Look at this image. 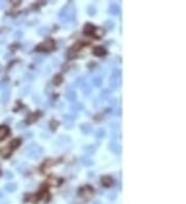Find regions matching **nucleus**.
Returning <instances> with one entry per match:
<instances>
[{
    "label": "nucleus",
    "instance_id": "nucleus-29",
    "mask_svg": "<svg viewBox=\"0 0 186 204\" xmlns=\"http://www.w3.org/2000/svg\"><path fill=\"white\" fill-rule=\"evenodd\" d=\"M63 118H64V121L65 122H73V116H71V114H64V116H63Z\"/></svg>",
    "mask_w": 186,
    "mask_h": 204
},
{
    "label": "nucleus",
    "instance_id": "nucleus-7",
    "mask_svg": "<svg viewBox=\"0 0 186 204\" xmlns=\"http://www.w3.org/2000/svg\"><path fill=\"white\" fill-rule=\"evenodd\" d=\"M81 194H82L83 197L89 199V198H91V196H92V194H93V190L91 189L90 186H86L85 189H84V191L81 192Z\"/></svg>",
    "mask_w": 186,
    "mask_h": 204
},
{
    "label": "nucleus",
    "instance_id": "nucleus-23",
    "mask_svg": "<svg viewBox=\"0 0 186 204\" xmlns=\"http://www.w3.org/2000/svg\"><path fill=\"white\" fill-rule=\"evenodd\" d=\"M61 81H62V76H61L60 74H57L53 79V83L55 85V86H58Z\"/></svg>",
    "mask_w": 186,
    "mask_h": 204
},
{
    "label": "nucleus",
    "instance_id": "nucleus-38",
    "mask_svg": "<svg viewBox=\"0 0 186 204\" xmlns=\"http://www.w3.org/2000/svg\"><path fill=\"white\" fill-rule=\"evenodd\" d=\"M5 174H6V175H5V177H6V178H13V173H12V172H5Z\"/></svg>",
    "mask_w": 186,
    "mask_h": 204
},
{
    "label": "nucleus",
    "instance_id": "nucleus-5",
    "mask_svg": "<svg viewBox=\"0 0 186 204\" xmlns=\"http://www.w3.org/2000/svg\"><path fill=\"white\" fill-rule=\"evenodd\" d=\"M10 133V129L7 126H0V140L4 139Z\"/></svg>",
    "mask_w": 186,
    "mask_h": 204
},
{
    "label": "nucleus",
    "instance_id": "nucleus-4",
    "mask_svg": "<svg viewBox=\"0 0 186 204\" xmlns=\"http://www.w3.org/2000/svg\"><path fill=\"white\" fill-rule=\"evenodd\" d=\"M107 54V50L103 48V46H95L93 48V55L97 56V57H101Z\"/></svg>",
    "mask_w": 186,
    "mask_h": 204
},
{
    "label": "nucleus",
    "instance_id": "nucleus-22",
    "mask_svg": "<svg viewBox=\"0 0 186 204\" xmlns=\"http://www.w3.org/2000/svg\"><path fill=\"white\" fill-rule=\"evenodd\" d=\"M110 87H111L113 90L117 89L119 87V83L118 79H110Z\"/></svg>",
    "mask_w": 186,
    "mask_h": 204
},
{
    "label": "nucleus",
    "instance_id": "nucleus-34",
    "mask_svg": "<svg viewBox=\"0 0 186 204\" xmlns=\"http://www.w3.org/2000/svg\"><path fill=\"white\" fill-rule=\"evenodd\" d=\"M29 91H30V87H25V88L22 90V95H25V94H28L29 93Z\"/></svg>",
    "mask_w": 186,
    "mask_h": 204
},
{
    "label": "nucleus",
    "instance_id": "nucleus-10",
    "mask_svg": "<svg viewBox=\"0 0 186 204\" xmlns=\"http://www.w3.org/2000/svg\"><path fill=\"white\" fill-rule=\"evenodd\" d=\"M101 184L105 186H110L113 184V179L110 176H103L101 177Z\"/></svg>",
    "mask_w": 186,
    "mask_h": 204
},
{
    "label": "nucleus",
    "instance_id": "nucleus-1",
    "mask_svg": "<svg viewBox=\"0 0 186 204\" xmlns=\"http://www.w3.org/2000/svg\"><path fill=\"white\" fill-rule=\"evenodd\" d=\"M41 153H43V149L36 143H32L30 145H28L25 151V154L32 159H37L41 155Z\"/></svg>",
    "mask_w": 186,
    "mask_h": 204
},
{
    "label": "nucleus",
    "instance_id": "nucleus-20",
    "mask_svg": "<svg viewBox=\"0 0 186 204\" xmlns=\"http://www.w3.org/2000/svg\"><path fill=\"white\" fill-rule=\"evenodd\" d=\"M101 83H103L101 76H96V77L93 78V85H94L95 87H100Z\"/></svg>",
    "mask_w": 186,
    "mask_h": 204
},
{
    "label": "nucleus",
    "instance_id": "nucleus-14",
    "mask_svg": "<svg viewBox=\"0 0 186 204\" xmlns=\"http://www.w3.org/2000/svg\"><path fill=\"white\" fill-rule=\"evenodd\" d=\"M84 151H85V153L87 155L91 156V155H93L94 153H95V147H94L93 145H86V146H84Z\"/></svg>",
    "mask_w": 186,
    "mask_h": 204
},
{
    "label": "nucleus",
    "instance_id": "nucleus-41",
    "mask_svg": "<svg viewBox=\"0 0 186 204\" xmlns=\"http://www.w3.org/2000/svg\"><path fill=\"white\" fill-rule=\"evenodd\" d=\"M17 128H18V129H22V128H24V124H23V123H20V124H19V125H18V126H17Z\"/></svg>",
    "mask_w": 186,
    "mask_h": 204
},
{
    "label": "nucleus",
    "instance_id": "nucleus-9",
    "mask_svg": "<svg viewBox=\"0 0 186 204\" xmlns=\"http://www.w3.org/2000/svg\"><path fill=\"white\" fill-rule=\"evenodd\" d=\"M0 155H1L3 158L7 159L8 157L12 155V149H10V147H8V146H6V147H3V149L0 151Z\"/></svg>",
    "mask_w": 186,
    "mask_h": 204
},
{
    "label": "nucleus",
    "instance_id": "nucleus-35",
    "mask_svg": "<svg viewBox=\"0 0 186 204\" xmlns=\"http://www.w3.org/2000/svg\"><path fill=\"white\" fill-rule=\"evenodd\" d=\"M109 103L111 104V105H116L117 104V99L116 98H111L109 100Z\"/></svg>",
    "mask_w": 186,
    "mask_h": 204
},
{
    "label": "nucleus",
    "instance_id": "nucleus-26",
    "mask_svg": "<svg viewBox=\"0 0 186 204\" xmlns=\"http://www.w3.org/2000/svg\"><path fill=\"white\" fill-rule=\"evenodd\" d=\"M82 162H83V164H85V166H89V165L92 164L91 159L88 158V157H83V158H82Z\"/></svg>",
    "mask_w": 186,
    "mask_h": 204
},
{
    "label": "nucleus",
    "instance_id": "nucleus-3",
    "mask_svg": "<svg viewBox=\"0 0 186 204\" xmlns=\"http://www.w3.org/2000/svg\"><path fill=\"white\" fill-rule=\"evenodd\" d=\"M109 149H111L113 153H115V154H120L121 153V146L118 145V143L114 139L109 143Z\"/></svg>",
    "mask_w": 186,
    "mask_h": 204
},
{
    "label": "nucleus",
    "instance_id": "nucleus-31",
    "mask_svg": "<svg viewBox=\"0 0 186 204\" xmlns=\"http://www.w3.org/2000/svg\"><path fill=\"white\" fill-rule=\"evenodd\" d=\"M57 126H58V122L57 121H52L51 122V129L52 130H56V128H57Z\"/></svg>",
    "mask_w": 186,
    "mask_h": 204
},
{
    "label": "nucleus",
    "instance_id": "nucleus-39",
    "mask_svg": "<svg viewBox=\"0 0 186 204\" xmlns=\"http://www.w3.org/2000/svg\"><path fill=\"white\" fill-rule=\"evenodd\" d=\"M43 58H41V57H35V59H34V60H35V62H37V63H40V62L43 61Z\"/></svg>",
    "mask_w": 186,
    "mask_h": 204
},
{
    "label": "nucleus",
    "instance_id": "nucleus-25",
    "mask_svg": "<svg viewBox=\"0 0 186 204\" xmlns=\"http://www.w3.org/2000/svg\"><path fill=\"white\" fill-rule=\"evenodd\" d=\"M93 32H95V35L97 36V37H101V36L103 35L105 31H103V29H101V28H95Z\"/></svg>",
    "mask_w": 186,
    "mask_h": 204
},
{
    "label": "nucleus",
    "instance_id": "nucleus-37",
    "mask_svg": "<svg viewBox=\"0 0 186 204\" xmlns=\"http://www.w3.org/2000/svg\"><path fill=\"white\" fill-rule=\"evenodd\" d=\"M119 125H120L119 123H111V124H110V126H111L113 129H118L119 127H120Z\"/></svg>",
    "mask_w": 186,
    "mask_h": 204
},
{
    "label": "nucleus",
    "instance_id": "nucleus-12",
    "mask_svg": "<svg viewBox=\"0 0 186 204\" xmlns=\"http://www.w3.org/2000/svg\"><path fill=\"white\" fill-rule=\"evenodd\" d=\"M81 130L83 132L84 134H89L92 130V127H91L90 124H83L82 126H81Z\"/></svg>",
    "mask_w": 186,
    "mask_h": 204
},
{
    "label": "nucleus",
    "instance_id": "nucleus-13",
    "mask_svg": "<svg viewBox=\"0 0 186 204\" xmlns=\"http://www.w3.org/2000/svg\"><path fill=\"white\" fill-rule=\"evenodd\" d=\"M94 135H95V137L96 138H103L105 136H106V130L105 129H103V128H99V129H97L95 131V133H94Z\"/></svg>",
    "mask_w": 186,
    "mask_h": 204
},
{
    "label": "nucleus",
    "instance_id": "nucleus-28",
    "mask_svg": "<svg viewBox=\"0 0 186 204\" xmlns=\"http://www.w3.org/2000/svg\"><path fill=\"white\" fill-rule=\"evenodd\" d=\"M105 26L107 27V29H109V30H112L114 28V26H115V24H114L112 21H107L106 23H105Z\"/></svg>",
    "mask_w": 186,
    "mask_h": 204
},
{
    "label": "nucleus",
    "instance_id": "nucleus-32",
    "mask_svg": "<svg viewBox=\"0 0 186 204\" xmlns=\"http://www.w3.org/2000/svg\"><path fill=\"white\" fill-rule=\"evenodd\" d=\"M59 179H56V178H52L50 180V184H52V186H58L59 184Z\"/></svg>",
    "mask_w": 186,
    "mask_h": 204
},
{
    "label": "nucleus",
    "instance_id": "nucleus-36",
    "mask_svg": "<svg viewBox=\"0 0 186 204\" xmlns=\"http://www.w3.org/2000/svg\"><path fill=\"white\" fill-rule=\"evenodd\" d=\"M65 124H66V125H65V128L66 129H71V128H73V122H65Z\"/></svg>",
    "mask_w": 186,
    "mask_h": 204
},
{
    "label": "nucleus",
    "instance_id": "nucleus-19",
    "mask_svg": "<svg viewBox=\"0 0 186 204\" xmlns=\"http://www.w3.org/2000/svg\"><path fill=\"white\" fill-rule=\"evenodd\" d=\"M94 29H95V28L93 27L91 24H87V25L85 26V28H84V32H85L86 34H91V33H93Z\"/></svg>",
    "mask_w": 186,
    "mask_h": 204
},
{
    "label": "nucleus",
    "instance_id": "nucleus-8",
    "mask_svg": "<svg viewBox=\"0 0 186 204\" xmlns=\"http://www.w3.org/2000/svg\"><path fill=\"white\" fill-rule=\"evenodd\" d=\"M109 13L111 15H118L120 13V7L117 4H111L109 7Z\"/></svg>",
    "mask_w": 186,
    "mask_h": 204
},
{
    "label": "nucleus",
    "instance_id": "nucleus-16",
    "mask_svg": "<svg viewBox=\"0 0 186 204\" xmlns=\"http://www.w3.org/2000/svg\"><path fill=\"white\" fill-rule=\"evenodd\" d=\"M21 144V140L18 138L14 139L13 141H10V149H17L19 145Z\"/></svg>",
    "mask_w": 186,
    "mask_h": 204
},
{
    "label": "nucleus",
    "instance_id": "nucleus-17",
    "mask_svg": "<svg viewBox=\"0 0 186 204\" xmlns=\"http://www.w3.org/2000/svg\"><path fill=\"white\" fill-rule=\"evenodd\" d=\"M120 77H121V70H119V69H115L114 72L112 73V76L110 79H119Z\"/></svg>",
    "mask_w": 186,
    "mask_h": 204
},
{
    "label": "nucleus",
    "instance_id": "nucleus-2",
    "mask_svg": "<svg viewBox=\"0 0 186 204\" xmlns=\"http://www.w3.org/2000/svg\"><path fill=\"white\" fill-rule=\"evenodd\" d=\"M54 46H55V42H54L53 40H47V41H45V42L40 43L37 48H36V50H45V52H50V50H53Z\"/></svg>",
    "mask_w": 186,
    "mask_h": 204
},
{
    "label": "nucleus",
    "instance_id": "nucleus-33",
    "mask_svg": "<svg viewBox=\"0 0 186 204\" xmlns=\"http://www.w3.org/2000/svg\"><path fill=\"white\" fill-rule=\"evenodd\" d=\"M14 36H15V38H17V39H18V38H22L23 37V32L22 31H17Z\"/></svg>",
    "mask_w": 186,
    "mask_h": 204
},
{
    "label": "nucleus",
    "instance_id": "nucleus-44",
    "mask_svg": "<svg viewBox=\"0 0 186 204\" xmlns=\"http://www.w3.org/2000/svg\"><path fill=\"white\" fill-rule=\"evenodd\" d=\"M0 174H1V170H0Z\"/></svg>",
    "mask_w": 186,
    "mask_h": 204
},
{
    "label": "nucleus",
    "instance_id": "nucleus-11",
    "mask_svg": "<svg viewBox=\"0 0 186 204\" xmlns=\"http://www.w3.org/2000/svg\"><path fill=\"white\" fill-rule=\"evenodd\" d=\"M82 109H83V105L80 102H75L71 106V110L73 111V112H78V111L82 110Z\"/></svg>",
    "mask_w": 186,
    "mask_h": 204
},
{
    "label": "nucleus",
    "instance_id": "nucleus-15",
    "mask_svg": "<svg viewBox=\"0 0 186 204\" xmlns=\"http://www.w3.org/2000/svg\"><path fill=\"white\" fill-rule=\"evenodd\" d=\"M82 90H83V93L85 94V95H89V94L91 93V88L87 83H83V85H82Z\"/></svg>",
    "mask_w": 186,
    "mask_h": 204
},
{
    "label": "nucleus",
    "instance_id": "nucleus-18",
    "mask_svg": "<svg viewBox=\"0 0 186 204\" xmlns=\"http://www.w3.org/2000/svg\"><path fill=\"white\" fill-rule=\"evenodd\" d=\"M38 34L39 35H48L49 32H50V29H49L48 27H45V26H43V27H41L40 29H38Z\"/></svg>",
    "mask_w": 186,
    "mask_h": 204
},
{
    "label": "nucleus",
    "instance_id": "nucleus-40",
    "mask_svg": "<svg viewBox=\"0 0 186 204\" xmlns=\"http://www.w3.org/2000/svg\"><path fill=\"white\" fill-rule=\"evenodd\" d=\"M25 136L27 138H30V137H32V132H27V133L25 134Z\"/></svg>",
    "mask_w": 186,
    "mask_h": 204
},
{
    "label": "nucleus",
    "instance_id": "nucleus-42",
    "mask_svg": "<svg viewBox=\"0 0 186 204\" xmlns=\"http://www.w3.org/2000/svg\"><path fill=\"white\" fill-rule=\"evenodd\" d=\"M7 85H5V83H4V85H2V87H6ZM0 87H1V85H0Z\"/></svg>",
    "mask_w": 186,
    "mask_h": 204
},
{
    "label": "nucleus",
    "instance_id": "nucleus-27",
    "mask_svg": "<svg viewBox=\"0 0 186 204\" xmlns=\"http://www.w3.org/2000/svg\"><path fill=\"white\" fill-rule=\"evenodd\" d=\"M5 188H6L8 191H15V190L17 189V184H14V182H10V184H6V186H5Z\"/></svg>",
    "mask_w": 186,
    "mask_h": 204
},
{
    "label": "nucleus",
    "instance_id": "nucleus-43",
    "mask_svg": "<svg viewBox=\"0 0 186 204\" xmlns=\"http://www.w3.org/2000/svg\"><path fill=\"white\" fill-rule=\"evenodd\" d=\"M3 5H4L3 3H0V6H3Z\"/></svg>",
    "mask_w": 186,
    "mask_h": 204
},
{
    "label": "nucleus",
    "instance_id": "nucleus-24",
    "mask_svg": "<svg viewBox=\"0 0 186 204\" xmlns=\"http://www.w3.org/2000/svg\"><path fill=\"white\" fill-rule=\"evenodd\" d=\"M87 13H88L89 15H94L96 13V9L94 6H92V5H90V6H88L87 7Z\"/></svg>",
    "mask_w": 186,
    "mask_h": 204
},
{
    "label": "nucleus",
    "instance_id": "nucleus-30",
    "mask_svg": "<svg viewBox=\"0 0 186 204\" xmlns=\"http://www.w3.org/2000/svg\"><path fill=\"white\" fill-rule=\"evenodd\" d=\"M110 94H111V91L109 90V89H106V90H103L100 93V96L101 97H108Z\"/></svg>",
    "mask_w": 186,
    "mask_h": 204
},
{
    "label": "nucleus",
    "instance_id": "nucleus-21",
    "mask_svg": "<svg viewBox=\"0 0 186 204\" xmlns=\"http://www.w3.org/2000/svg\"><path fill=\"white\" fill-rule=\"evenodd\" d=\"M8 98H10V92H8V91L3 92L2 96H1V101H2L3 103H6L7 100H8Z\"/></svg>",
    "mask_w": 186,
    "mask_h": 204
},
{
    "label": "nucleus",
    "instance_id": "nucleus-6",
    "mask_svg": "<svg viewBox=\"0 0 186 204\" xmlns=\"http://www.w3.org/2000/svg\"><path fill=\"white\" fill-rule=\"evenodd\" d=\"M65 97H66V99H67L68 101H71V102H73V101L77 100V93H75V91L67 90Z\"/></svg>",
    "mask_w": 186,
    "mask_h": 204
}]
</instances>
